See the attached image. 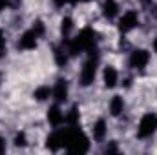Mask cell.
Returning a JSON list of instances; mask_svg holds the SVG:
<instances>
[{"instance_id": "obj_1", "label": "cell", "mask_w": 157, "mask_h": 155, "mask_svg": "<svg viewBox=\"0 0 157 155\" xmlns=\"http://www.w3.org/2000/svg\"><path fill=\"white\" fill-rule=\"evenodd\" d=\"M95 51H91L90 53V57L84 60V64H82V68H80V73H78V82H80V86H90V84H93V80L97 77V68H99V57L97 55H93Z\"/></svg>"}, {"instance_id": "obj_2", "label": "cell", "mask_w": 157, "mask_h": 155, "mask_svg": "<svg viewBox=\"0 0 157 155\" xmlns=\"http://www.w3.org/2000/svg\"><path fill=\"white\" fill-rule=\"evenodd\" d=\"M157 131V113L148 112L141 117L139 126H137V137L139 139H148Z\"/></svg>"}, {"instance_id": "obj_3", "label": "cell", "mask_w": 157, "mask_h": 155, "mask_svg": "<svg viewBox=\"0 0 157 155\" xmlns=\"http://www.w3.org/2000/svg\"><path fill=\"white\" fill-rule=\"evenodd\" d=\"M139 26V13L135 9H128L122 13V17L119 18V31L121 33H130L132 29H135Z\"/></svg>"}, {"instance_id": "obj_4", "label": "cell", "mask_w": 157, "mask_h": 155, "mask_svg": "<svg viewBox=\"0 0 157 155\" xmlns=\"http://www.w3.org/2000/svg\"><path fill=\"white\" fill-rule=\"evenodd\" d=\"M148 62H150V51L148 49H133L132 53H130V59H128V64H130V68H133V70H144L146 66H148Z\"/></svg>"}, {"instance_id": "obj_5", "label": "cell", "mask_w": 157, "mask_h": 155, "mask_svg": "<svg viewBox=\"0 0 157 155\" xmlns=\"http://www.w3.org/2000/svg\"><path fill=\"white\" fill-rule=\"evenodd\" d=\"M39 35L35 33V29L31 28V29H28V31H24L20 37H18V42H17V47L18 49H22V51H31V49H35L37 47V44H39Z\"/></svg>"}, {"instance_id": "obj_6", "label": "cell", "mask_w": 157, "mask_h": 155, "mask_svg": "<svg viewBox=\"0 0 157 155\" xmlns=\"http://www.w3.org/2000/svg\"><path fill=\"white\" fill-rule=\"evenodd\" d=\"M68 80L66 78H59L57 82H55V86L51 88V97L55 99V102L57 104H62V102H66L68 100Z\"/></svg>"}, {"instance_id": "obj_7", "label": "cell", "mask_w": 157, "mask_h": 155, "mask_svg": "<svg viewBox=\"0 0 157 155\" xmlns=\"http://www.w3.org/2000/svg\"><path fill=\"white\" fill-rule=\"evenodd\" d=\"M64 119H66V115H64V112L60 110V104H53L49 110H48V122L53 126V128H60L62 124H64Z\"/></svg>"}, {"instance_id": "obj_8", "label": "cell", "mask_w": 157, "mask_h": 155, "mask_svg": "<svg viewBox=\"0 0 157 155\" xmlns=\"http://www.w3.org/2000/svg\"><path fill=\"white\" fill-rule=\"evenodd\" d=\"M102 82H104V88H108V89H113L119 84V71L115 66H104Z\"/></svg>"}, {"instance_id": "obj_9", "label": "cell", "mask_w": 157, "mask_h": 155, "mask_svg": "<svg viewBox=\"0 0 157 155\" xmlns=\"http://www.w3.org/2000/svg\"><path fill=\"white\" fill-rule=\"evenodd\" d=\"M101 9H102V15H104L108 20L117 18V17H119V11H121L117 0H104V2H102V6H101Z\"/></svg>"}, {"instance_id": "obj_10", "label": "cell", "mask_w": 157, "mask_h": 155, "mask_svg": "<svg viewBox=\"0 0 157 155\" xmlns=\"http://www.w3.org/2000/svg\"><path fill=\"white\" fill-rule=\"evenodd\" d=\"M106 135H108L106 120H104V119H99V120L93 124V139H95V142H104Z\"/></svg>"}, {"instance_id": "obj_11", "label": "cell", "mask_w": 157, "mask_h": 155, "mask_svg": "<svg viewBox=\"0 0 157 155\" xmlns=\"http://www.w3.org/2000/svg\"><path fill=\"white\" fill-rule=\"evenodd\" d=\"M110 113L113 117H119L124 113V99L121 95L112 97V100H110Z\"/></svg>"}, {"instance_id": "obj_12", "label": "cell", "mask_w": 157, "mask_h": 155, "mask_svg": "<svg viewBox=\"0 0 157 155\" xmlns=\"http://www.w3.org/2000/svg\"><path fill=\"white\" fill-rule=\"evenodd\" d=\"M68 57H70V53H68V49H66L64 44H62L60 47H55V49H53V59H55L57 66H66Z\"/></svg>"}, {"instance_id": "obj_13", "label": "cell", "mask_w": 157, "mask_h": 155, "mask_svg": "<svg viewBox=\"0 0 157 155\" xmlns=\"http://www.w3.org/2000/svg\"><path fill=\"white\" fill-rule=\"evenodd\" d=\"M73 28H75V24H73V18H71V17H64V18L60 20V35L64 37V40L71 37Z\"/></svg>"}, {"instance_id": "obj_14", "label": "cell", "mask_w": 157, "mask_h": 155, "mask_svg": "<svg viewBox=\"0 0 157 155\" xmlns=\"http://www.w3.org/2000/svg\"><path fill=\"white\" fill-rule=\"evenodd\" d=\"M46 146L51 150V152H59L62 146H60V137H59V130L55 128V131L48 137V142H46Z\"/></svg>"}, {"instance_id": "obj_15", "label": "cell", "mask_w": 157, "mask_h": 155, "mask_svg": "<svg viewBox=\"0 0 157 155\" xmlns=\"http://www.w3.org/2000/svg\"><path fill=\"white\" fill-rule=\"evenodd\" d=\"M33 97H35L39 102L48 100V99L51 97V88H49V86H46V84H44V86H39V88L33 91Z\"/></svg>"}, {"instance_id": "obj_16", "label": "cell", "mask_w": 157, "mask_h": 155, "mask_svg": "<svg viewBox=\"0 0 157 155\" xmlns=\"http://www.w3.org/2000/svg\"><path fill=\"white\" fill-rule=\"evenodd\" d=\"M78 120H80L78 108H77V106H71V110L66 113V119H64V122H66L68 126H78Z\"/></svg>"}, {"instance_id": "obj_17", "label": "cell", "mask_w": 157, "mask_h": 155, "mask_svg": "<svg viewBox=\"0 0 157 155\" xmlns=\"http://www.w3.org/2000/svg\"><path fill=\"white\" fill-rule=\"evenodd\" d=\"M6 53H7V42H6V35H4V31L0 29V59H4Z\"/></svg>"}, {"instance_id": "obj_18", "label": "cell", "mask_w": 157, "mask_h": 155, "mask_svg": "<svg viewBox=\"0 0 157 155\" xmlns=\"http://www.w3.org/2000/svg\"><path fill=\"white\" fill-rule=\"evenodd\" d=\"M15 146H17V148H24V146H26V133H24V131H18V133L15 135Z\"/></svg>"}, {"instance_id": "obj_19", "label": "cell", "mask_w": 157, "mask_h": 155, "mask_svg": "<svg viewBox=\"0 0 157 155\" xmlns=\"http://www.w3.org/2000/svg\"><path fill=\"white\" fill-rule=\"evenodd\" d=\"M33 29H35V33L39 35L40 39L46 35V26H44V22H42V20H37V22L33 24Z\"/></svg>"}, {"instance_id": "obj_20", "label": "cell", "mask_w": 157, "mask_h": 155, "mask_svg": "<svg viewBox=\"0 0 157 155\" xmlns=\"http://www.w3.org/2000/svg\"><path fill=\"white\" fill-rule=\"evenodd\" d=\"M53 4H55L57 7H64L66 4H70V0H53Z\"/></svg>"}, {"instance_id": "obj_21", "label": "cell", "mask_w": 157, "mask_h": 155, "mask_svg": "<svg viewBox=\"0 0 157 155\" xmlns=\"http://www.w3.org/2000/svg\"><path fill=\"white\" fill-rule=\"evenodd\" d=\"M7 4H9V0H0V11H4Z\"/></svg>"}, {"instance_id": "obj_22", "label": "cell", "mask_w": 157, "mask_h": 155, "mask_svg": "<svg viewBox=\"0 0 157 155\" xmlns=\"http://www.w3.org/2000/svg\"><path fill=\"white\" fill-rule=\"evenodd\" d=\"M106 152H117V146L115 144H110V146H106Z\"/></svg>"}, {"instance_id": "obj_23", "label": "cell", "mask_w": 157, "mask_h": 155, "mask_svg": "<svg viewBox=\"0 0 157 155\" xmlns=\"http://www.w3.org/2000/svg\"><path fill=\"white\" fill-rule=\"evenodd\" d=\"M154 51H155V53H157V37H155V39H154Z\"/></svg>"}, {"instance_id": "obj_24", "label": "cell", "mask_w": 157, "mask_h": 155, "mask_svg": "<svg viewBox=\"0 0 157 155\" xmlns=\"http://www.w3.org/2000/svg\"><path fill=\"white\" fill-rule=\"evenodd\" d=\"M78 2H80V0H70V4H73V6H75V4H78Z\"/></svg>"}, {"instance_id": "obj_25", "label": "cell", "mask_w": 157, "mask_h": 155, "mask_svg": "<svg viewBox=\"0 0 157 155\" xmlns=\"http://www.w3.org/2000/svg\"><path fill=\"white\" fill-rule=\"evenodd\" d=\"M141 2H143V4H150L152 0H141Z\"/></svg>"}, {"instance_id": "obj_26", "label": "cell", "mask_w": 157, "mask_h": 155, "mask_svg": "<svg viewBox=\"0 0 157 155\" xmlns=\"http://www.w3.org/2000/svg\"><path fill=\"white\" fill-rule=\"evenodd\" d=\"M80 2H91V0H80Z\"/></svg>"}]
</instances>
